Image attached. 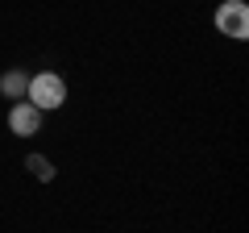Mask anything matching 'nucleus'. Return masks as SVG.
<instances>
[{
  "instance_id": "1",
  "label": "nucleus",
  "mask_w": 249,
  "mask_h": 233,
  "mask_svg": "<svg viewBox=\"0 0 249 233\" xmlns=\"http://www.w3.org/2000/svg\"><path fill=\"white\" fill-rule=\"evenodd\" d=\"M25 100L37 108V113L62 108V104H67V83H62V75H54V71H37V75H29Z\"/></svg>"
},
{
  "instance_id": "2",
  "label": "nucleus",
  "mask_w": 249,
  "mask_h": 233,
  "mask_svg": "<svg viewBox=\"0 0 249 233\" xmlns=\"http://www.w3.org/2000/svg\"><path fill=\"white\" fill-rule=\"evenodd\" d=\"M216 29L232 42H245L249 38V4L245 0H224L220 9H216Z\"/></svg>"
},
{
  "instance_id": "3",
  "label": "nucleus",
  "mask_w": 249,
  "mask_h": 233,
  "mask_svg": "<svg viewBox=\"0 0 249 233\" xmlns=\"http://www.w3.org/2000/svg\"><path fill=\"white\" fill-rule=\"evenodd\" d=\"M9 129L17 137H34L37 129H42V113H37L29 100H17V104L9 108Z\"/></svg>"
},
{
  "instance_id": "4",
  "label": "nucleus",
  "mask_w": 249,
  "mask_h": 233,
  "mask_svg": "<svg viewBox=\"0 0 249 233\" xmlns=\"http://www.w3.org/2000/svg\"><path fill=\"white\" fill-rule=\"evenodd\" d=\"M25 88H29V75L25 71H4L0 75V92L9 100H25Z\"/></svg>"
},
{
  "instance_id": "5",
  "label": "nucleus",
  "mask_w": 249,
  "mask_h": 233,
  "mask_svg": "<svg viewBox=\"0 0 249 233\" xmlns=\"http://www.w3.org/2000/svg\"><path fill=\"white\" fill-rule=\"evenodd\" d=\"M25 167H29V175H34V179H42V183L54 179V167H50V158H46V154H29Z\"/></svg>"
}]
</instances>
